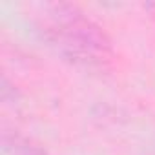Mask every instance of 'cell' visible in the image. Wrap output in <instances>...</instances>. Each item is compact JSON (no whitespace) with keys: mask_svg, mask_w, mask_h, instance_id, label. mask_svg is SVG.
Wrapping results in <instances>:
<instances>
[{"mask_svg":"<svg viewBox=\"0 0 155 155\" xmlns=\"http://www.w3.org/2000/svg\"><path fill=\"white\" fill-rule=\"evenodd\" d=\"M40 29L48 44L68 62L81 68H104L113 57L106 31L79 6L55 2L44 6Z\"/></svg>","mask_w":155,"mask_h":155,"instance_id":"obj_1","label":"cell"},{"mask_svg":"<svg viewBox=\"0 0 155 155\" xmlns=\"http://www.w3.org/2000/svg\"><path fill=\"white\" fill-rule=\"evenodd\" d=\"M2 144L4 150L11 151L13 155H48V151L37 144L35 140L17 133V131H4L2 133Z\"/></svg>","mask_w":155,"mask_h":155,"instance_id":"obj_2","label":"cell"}]
</instances>
